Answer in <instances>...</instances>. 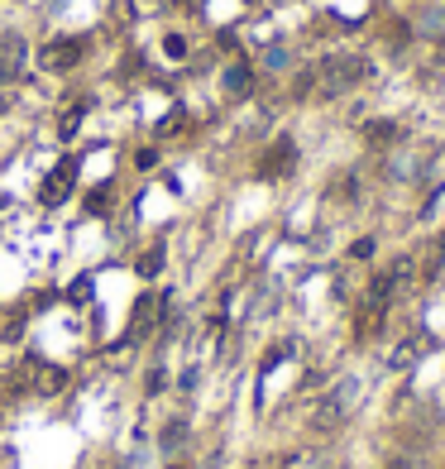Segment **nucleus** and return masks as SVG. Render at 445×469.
I'll return each instance as SVG.
<instances>
[{
	"instance_id": "obj_1",
	"label": "nucleus",
	"mask_w": 445,
	"mask_h": 469,
	"mask_svg": "<svg viewBox=\"0 0 445 469\" xmlns=\"http://www.w3.org/2000/svg\"><path fill=\"white\" fill-rule=\"evenodd\" d=\"M364 77V58H330V63H321V87H326V96H340V91H350L355 81Z\"/></svg>"
},
{
	"instance_id": "obj_2",
	"label": "nucleus",
	"mask_w": 445,
	"mask_h": 469,
	"mask_svg": "<svg viewBox=\"0 0 445 469\" xmlns=\"http://www.w3.org/2000/svg\"><path fill=\"white\" fill-rule=\"evenodd\" d=\"M73 183H77V163H73V158H63L58 168L48 173V183H44V206H63V201H67V192H73Z\"/></svg>"
},
{
	"instance_id": "obj_3",
	"label": "nucleus",
	"mask_w": 445,
	"mask_h": 469,
	"mask_svg": "<svg viewBox=\"0 0 445 469\" xmlns=\"http://www.w3.org/2000/svg\"><path fill=\"white\" fill-rule=\"evenodd\" d=\"M77 63H81V44H73V38H58V44L44 48V67H48V72H73Z\"/></svg>"
},
{
	"instance_id": "obj_4",
	"label": "nucleus",
	"mask_w": 445,
	"mask_h": 469,
	"mask_svg": "<svg viewBox=\"0 0 445 469\" xmlns=\"http://www.w3.org/2000/svg\"><path fill=\"white\" fill-rule=\"evenodd\" d=\"M20 67H24V38L5 34V38H0V81H15Z\"/></svg>"
},
{
	"instance_id": "obj_5",
	"label": "nucleus",
	"mask_w": 445,
	"mask_h": 469,
	"mask_svg": "<svg viewBox=\"0 0 445 469\" xmlns=\"http://www.w3.org/2000/svg\"><path fill=\"white\" fill-rule=\"evenodd\" d=\"M292 158H297V154H292V144H287V140H278V149H273L269 158H263V173H269V177L287 173V168H292Z\"/></svg>"
},
{
	"instance_id": "obj_6",
	"label": "nucleus",
	"mask_w": 445,
	"mask_h": 469,
	"mask_svg": "<svg viewBox=\"0 0 445 469\" xmlns=\"http://www.w3.org/2000/svg\"><path fill=\"white\" fill-rule=\"evenodd\" d=\"M154 311H158V302H154V297L139 302V311H134V336H144V330L154 326Z\"/></svg>"
},
{
	"instance_id": "obj_7",
	"label": "nucleus",
	"mask_w": 445,
	"mask_h": 469,
	"mask_svg": "<svg viewBox=\"0 0 445 469\" xmlns=\"http://www.w3.org/2000/svg\"><path fill=\"white\" fill-rule=\"evenodd\" d=\"M226 87H230L235 96H244V91H249V67H230V72H226Z\"/></svg>"
},
{
	"instance_id": "obj_8",
	"label": "nucleus",
	"mask_w": 445,
	"mask_h": 469,
	"mask_svg": "<svg viewBox=\"0 0 445 469\" xmlns=\"http://www.w3.org/2000/svg\"><path fill=\"white\" fill-rule=\"evenodd\" d=\"M158 269H163V250H149L144 259H139V273H144V278H154Z\"/></svg>"
},
{
	"instance_id": "obj_9",
	"label": "nucleus",
	"mask_w": 445,
	"mask_h": 469,
	"mask_svg": "<svg viewBox=\"0 0 445 469\" xmlns=\"http://www.w3.org/2000/svg\"><path fill=\"white\" fill-rule=\"evenodd\" d=\"M393 125H388V120H373V125H369V140H379V144H388V140H393Z\"/></svg>"
},
{
	"instance_id": "obj_10",
	"label": "nucleus",
	"mask_w": 445,
	"mask_h": 469,
	"mask_svg": "<svg viewBox=\"0 0 445 469\" xmlns=\"http://www.w3.org/2000/svg\"><path fill=\"white\" fill-rule=\"evenodd\" d=\"M81 110H87V106H81V101H73V110H67V115H63V134H73V130H77Z\"/></svg>"
},
{
	"instance_id": "obj_11",
	"label": "nucleus",
	"mask_w": 445,
	"mask_h": 469,
	"mask_svg": "<svg viewBox=\"0 0 445 469\" xmlns=\"http://www.w3.org/2000/svg\"><path fill=\"white\" fill-rule=\"evenodd\" d=\"M388 469H412V465H402V460H398V465H388Z\"/></svg>"
}]
</instances>
